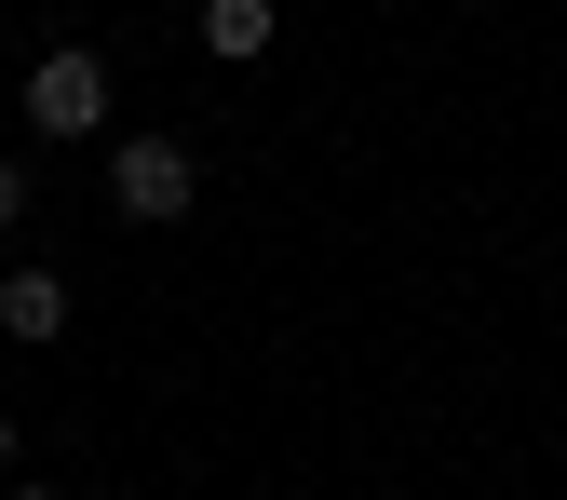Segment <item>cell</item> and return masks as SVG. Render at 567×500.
Instances as JSON below:
<instances>
[{"mask_svg": "<svg viewBox=\"0 0 567 500\" xmlns=\"http://www.w3.org/2000/svg\"><path fill=\"white\" fill-rule=\"evenodd\" d=\"M189 190H203V163L176 150V135H122V150H109V203H122L135 231H163V217H189Z\"/></svg>", "mask_w": 567, "mask_h": 500, "instance_id": "1", "label": "cell"}, {"mask_svg": "<svg viewBox=\"0 0 567 500\" xmlns=\"http://www.w3.org/2000/svg\"><path fill=\"white\" fill-rule=\"evenodd\" d=\"M284 41V14H270V0H203V54H217V68H257Z\"/></svg>", "mask_w": 567, "mask_h": 500, "instance_id": "4", "label": "cell"}, {"mask_svg": "<svg viewBox=\"0 0 567 500\" xmlns=\"http://www.w3.org/2000/svg\"><path fill=\"white\" fill-rule=\"evenodd\" d=\"M14 217H28V163L0 150V231H14Z\"/></svg>", "mask_w": 567, "mask_h": 500, "instance_id": "5", "label": "cell"}, {"mask_svg": "<svg viewBox=\"0 0 567 500\" xmlns=\"http://www.w3.org/2000/svg\"><path fill=\"white\" fill-rule=\"evenodd\" d=\"M14 500H68V487H41V473H28V487H14Z\"/></svg>", "mask_w": 567, "mask_h": 500, "instance_id": "6", "label": "cell"}, {"mask_svg": "<svg viewBox=\"0 0 567 500\" xmlns=\"http://www.w3.org/2000/svg\"><path fill=\"white\" fill-rule=\"evenodd\" d=\"M28 122H41V135H95V122H109V54L54 41V54L28 68Z\"/></svg>", "mask_w": 567, "mask_h": 500, "instance_id": "2", "label": "cell"}, {"mask_svg": "<svg viewBox=\"0 0 567 500\" xmlns=\"http://www.w3.org/2000/svg\"><path fill=\"white\" fill-rule=\"evenodd\" d=\"M0 338H68V271H0Z\"/></svg>", "mask_w": 567, "mask_h": 500, "instance_id": "3", "label": "cell"}, {"mask_svg": "<svg viewBox=\"0 0 567 500\" xmlns=\"http://www.w3.org/2000/svg\"><path fill=\"white\" fill-rule=\"evenodd\" d=\"M0 460H14V406H0Z\"/></svg>", "mask_w": 567, "mask_h": 500, "instance_id": "7", "label": "cell"}]
</instances>
